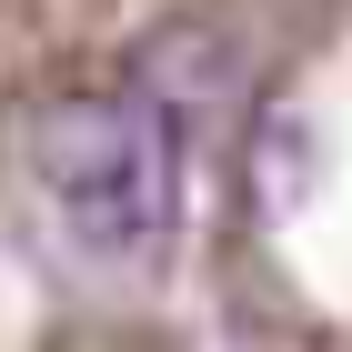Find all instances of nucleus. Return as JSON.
Returning a JSON list of instances; mask_svg holds the SVG:
<instances>
[{
	"label": "nucleus",
	"mask_w": 352,
	"mask_h": 352,
	"mask_svg": "<svg viewBox=\"0 0 352 352\" xmlns=\"http://www.w3.org/2000/svg\"><path fill=\"white\" fill-rule=\"evenodd\" d=\"M30 171L51 182L71 242L101 252V262H151L171 242V212H182V171H171V141L121 101H51L30 121Z\"/></svg>",
	"instance_id": "1"
},
{
	"label": "nucleus",
	"mask_w": 352,
	"mask_h": 352,
	"mask_svg": "<svg viewBox=\"0 0 352 352\" xmlns=\"http://www.w3.org/2000/svg\"><path fill=\"white\" fill-rule=\"evenodd\" d=\"M131 91H141V111H151V131H162V121H201V111H232L242 101V51H232L221 30H162V41L131 60Z\"/></svg>",
	"instance_id": "2"
}]
</instances>
